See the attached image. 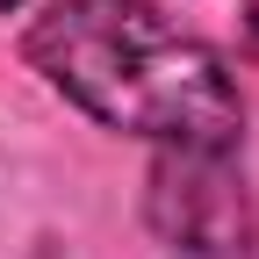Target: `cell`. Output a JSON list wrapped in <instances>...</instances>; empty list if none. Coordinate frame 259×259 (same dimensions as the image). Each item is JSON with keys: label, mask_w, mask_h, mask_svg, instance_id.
Listing matches in <instances>:
<instances>
[{"label": "cell", "mask_w": 259, "mask_h": 259, "mask_svg": "<svg viewBox=\"0 0 259 259\" xmlns=\"http://www.w3.org/2000/svg\"><path fill=\"white\" fill-rule=\"evenodd\" d=\"M144 209H151V231L166 245H180V252L231 259V252L252 245V202H245V180L231 173V151L158 144Z\"/></svg>", "instance_id": "2"}, {"label": "cell", "mask_w": 259, "mask_h": 259, "mask_svg": "<svg viewBox=\"0 0 259 259\" xmlns=\"http://www.w3.org/2000/svg\"><path fill=\"white\" fill-rule=\"evenodd\" d=\"M8 8H15V0H0V15H8Z\"/></svg>", "instance_id": "4"}, {"label": "cell", "mask_w": 259, "mask_h": 259, "mask_svg": "<svg viewBox=\"0 0 259 259\" xmlns=\"http://www.w3.org/2000/svg\"><path fill=\"white\" fill-rule=\"evenodd\" d=\"M245 29H252V51H259V0H252V8H245Z\"/></svg>", "instance_id": "3"}, {"label": "cell", "mask_w": 259, "mask_h": 259, "mask_svg": "<svg viewBox=\"0 0 259 259\" xmlns=\"http://www.w3.org/2000/svg\"><path fill=\"white\" fill-rule=\"evenodd\" d=\"M29 58L65 101L108 130L187 151H238V79L151 0H51L29 29Z\"/></svg>", "instance_id": "1"}]
</instances>
